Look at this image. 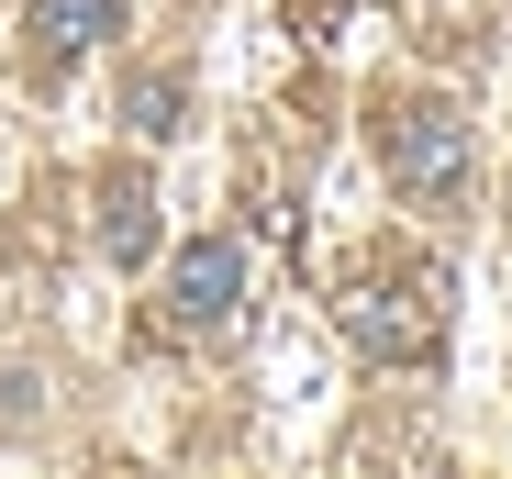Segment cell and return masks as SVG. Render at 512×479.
<instances>
[{
	"label": "cell",
	"mask_w": 512,
	"mask_h": 479,
	"mask_svg": "<svg viewBox=\"0 0 512 479\" xmlns=\"http://www.w3.org/2000/svg\"><path fill=\"white\" fill-rule=\"evenodd\" d=\"M379 156H390V179L412 201H457V179H468L457 101H379Z\"/></svg>",
	"instance_id": "obj_1"
},
{
	"label": "cell",
	"mask_w": 512,
	"mask_h": 479,
	"mask_svg": "<svg viewBox=\"0 0 512 479\" xmlns=\"http://www.w3.org/2000/svg\"><path fill=\"white\" fill-rule=\"evenodd\" d=\"M346 324L368 357H435L446 335V279H401V290H357L346 301Z\"/></svg>",
	"instance_id": "obj_2"
},
{
	"label": "cell",
	"mask_w": 512,
	"mask_h": 479,
	"mask_svg": "<svg viewBox=\"0 0 512 479\" xmlns=\"http://www.w3.org/2000/svg\"><path fill=\"white\" fill-rule=\"evenodd\" d=\"M234 290H245V257L234 246H190L179 279H167V335H223L234 324Z\"/></svg>",
	"instance_id": "obj_3"
},
{
	"label": "cell",
	"mask_w": 512,
	"mask_h": 479,
	"mask_svg": "<svg viewBox=\"0 0 512 479\" xmlns=\"http://www.w3.org/2000/svg\"><path fill=\"white\" fill-rule=\"evenodd\" d=\"M112 23H123V0H34V78H67Z\"/></svg>",
	"instance_id": "obj_4"
},
{
	"label": "cell",
	"mask_w": 512,
	"mask_h": 479,
	"mask_svg": "<svg viewBox=\"0 0 512 479\" xmlns=\"http://www.w3.org/2000/svg\"><path fill=\"white\" fill-rule=\"evenodd\" d=\"M156 201H145V179H101V246L112 257H145L156 246V223H145Z\"/></svg>",
	"instance_id": "obj_5"
},
{
	"label": "cell",
	"mask_w": 512,
	"mask_h": 479,
	"mask_svg": "<svg viewBox=\"0 0 512 479\" xmlns=\"http://www.w3.org/2000/svg\"><path fill=\"white\" fill-rule=\"evenodd\" d=\"M134 134H179V78H134Z\"/></svg>",
	"instance_id": "obj_6"
}]
</instances>
